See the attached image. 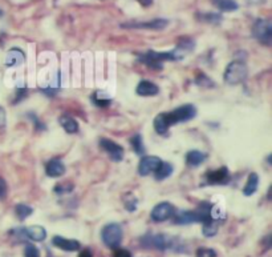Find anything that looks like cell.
Returning <instances> with one entry per match:
<instances>
[{"label": "cell", "instance_id": "8", "mask_svg": "<svg viewBox=\"0 0 272 257\" xmlns=\"http://www.w3.org/2000/svg\"><path fill=\"white\" fill-rule=\"evenodd\" d=\"M169 24L167 19H153L149 22H128L122 23L121 28H129V30H152V31H161L166 28Z\"/></svg>", "mask_w": 272, "mask_h": 257}, {"label": "cell", "instance_id": "20", "mask_svg": "<svg viewBox=\"0 0 272 257\" xmlns=\"http://www.w3.org/2000/svg\"><path fill=\"white\" fill-rule=\"evenodd\" d=\"M60 125L63 127L65 132L69 133V135H73V133L78 132V123L75 117H72L68 113H64L59 117Z\"/></svg>", "mask_w": 272, "mask_h": 257}, {"label": "cell", "instance_id": "16", "mask_svg": "<svg viewBox=\"0 0 272 257\" xmlns=\"http://www.w3.org/2000/svg\"><path fill=\"white\" fill-rule=\"evenodd\" d=\"M138 96H145V98H150V96H155L159 94V87L155 83L150 82V80H141L138 83L136 90Z\"/></svg>", "mask_w": 272, "mask_h": 257}, {"label": "cell", "instance_id": "12", "mask_svg": "<svg viewBox=\"0 0 272 257\" xmlns=\"http://www.w3.org/2000/svg\"><path fill=\"white\" fill-rule=\"evenodd\" d=\"M173 221L177 225H189V224L200 223L199 213L195 210H177L173 216Z\"/></svg>", "mask_w": 272, "mask_h": 257}, {"label": "cell", "instance_id": "41", "mask_svg": "<svg viewBox=\"0 0 272 257\" xmlns=\"http://www.w3.org/2000/svg\"><path fill=\"white\" fill-rule=\"evenodd\" d=\"M137 1H138L142 7H150V5L153 4V0H137Z\"/></svg>", "mask_w": 272, "mask_h": 257}, {"label": "cell", "instance_id": "6", "mask_svg": "<svg viewBox=\"0 0 272 257\" xmlns=\"http://www.w3.org/2000/svg\"><path fill=\"white\" fill-rule=\"evenodd\" d=\"M167 119L171 125L179 124V123H186L193 120L196 115V108L193 104H183L181 107L175 108L171 112H166Z\"/></svg>", "mask_w": 272, "mask_h": 257}, {"label": "cell", "instance_id": "28", "mask_svg": "<svg viewBox=\"0 0 272 257\" xmlns=\"http://www.w3.org/2000/svg\"><path fill=\"white\" fill-rule=\"evenodd\" d=\"M218 229H219V221L218 220H208L206 223H203V228H202V231H203V235L206 237H213L218 233Z\"/></svg>", "mask_w": 272, "mask_h": 257}, {"label": "cell", "instance_id": "40", "mask_svg": "<svg viewBox=\"0 0 272 257\" xmlns=\"http://www.w3.org/2000/svg\"><path fill=\"white\" fill-rule=\"evenodd\" d=\"M78 257H93V253H92L89 248L81 249L80 253H78Z\"/></svg>", "mask_w": 272, "mask_h": 257}, {"label": "cell", "instance_id": "26", "mask_svg": "<svg viewBox=\"0 0 272 257\" xmlns=\"http://www.w3.org/2000/svg\"><path fill=\"white\" fill-rule=\"evenodd\" d=\"M194 47H195V42L192 38L182 36V38L178 39V43H177V47L175 48L185 55V52H192Z\"/></svg>", "mask_w": 272, "mask_h": 257}, {"label": "cell", "instance_id": "43", "mask_svg": "<svg viewBox=\"0 0 272 257\" xmlns=\"http://www.w3.org/2000/svg\"><path fill=\"white\" fill-rule=\"evenodd\" d=\"M1 15H3V12H1V11H0V16H1Z\"/></svg>", "mask_w": 272, "mask_h": 257}, {"label": "cell", "instance_id": "2", "mask_svg": "<svg viewBox=\"0 0 272 257\" xmlns=\"http://www.w3.org/2000/svg\"><path fill=\"white\" fill-rule=\"evenodd\" d=\"M248 76V67L244 63V60H233L227 64L223 73L225 82L230 86H238L242 84Z\"/></svg>", "mask_w": 272, "mask_h": 257}, {"label": "cell", "instance_id": "37", "mask_svg": "<svg viewBox=\"0 0 272 257\" xmlns=\"http://www.w3.org/2000/svg\"><path fill=\"white\" fill-rule=\"evenodd\" d=\"M7 191H8V187H7V183L5 180L0 176V199H4L7 196Z\"/></svg>", "mask_w": 272, "mask_h": 257}, {"label": "cell", "instance_id": "36", "mask_svg": "<svg viewBox=\"0 0 272 257\" xmlns=\"http://www.w3.org/2000/svg\"><path fill=\"white\" fill-rule=\"evenodd\" d=\"M73 185L67 183V184H57L55 187V192L60 193V195H63V193H69L72 192Z\"/></svg>", "mask_w": 272, "mask_h": 257}, {"label": "cell", "instance_id": "35", "mask_svg": "<svg viewBox=\"0 0 272 257\" xmlns=\"http://www.w3.org/2000/svg\"><path fill=\"white\" fill-rule=\"evenodd\" d=\"M196 257H218V255L211 248H199L196 251Z\"/></svg>", "mask_w": 272, "mask_h": 257}, {"label": "cell", "instance_id": "1", "mask_svg": "<svg viewBox=\"0 0 272 257\" xmlns=\"http://www.w3.org/2000/svg\"><path fill=\"white\" fill-rule=\"evenodd\" d=\"M183 53L179 52L177 48L167 52H158L154 50H149L146 52H140L137 53L138 61L141 64L146 65L155 71H161L163 68V63L165 61H179L183 59Z\"/></svg>", "mask_w": 272, "mask_h": 257}, {"label": "cell", "instance_id": "23", "mask_svg": "<svg viewBox=\"0 0 272 257\" xmlns=\"http://www.w3.org/2000/svg\"><path fill=\"white\" fill-rule=\"evenodd\" d=\"M211 3L221 12H234L239 8V4L235 0H211Z\"/></svg>", "mask_w": 272, "mask_h": 257}, {"label": "cell", "instance_id": "29", "mask_svg": "<svg viewBox=\"0 0 272 257\" xmlns=\"http://www.w3.org/2000/svg\"><path fill=\"white\" fill-rule=\"evenodd\" d=\"M15 213H16V216L19 217L20 221H24L28 216L34 213V209H32V206H26V204H17L15 206Z\"/></svg>", "mask_w": 272, "mask_h": 257}, {"label": "cell", "instance_id": "21", "mask_svg": "<svg viewBox=\"0 0 272 257\" xmlns=\"http://www.w3.org/2000/svg\"><path fill=\"white\" fill-rule=\"evenodd\" d=\"M258 187H259V176L255 172H251L247 177V183L243 187V195L252 196L258 191Z\"/></svg>", "mask_w": 272, "mask_h": 257}, {"label": "cell", "instance_id": "39", "mask_svg": "<svg viewBox=\"0 0 272 257\" xmlns=\"http://www.w3.org/2000/svg\"><path fill=\"white\" fill-rule=\"evenodd\" d=\"M7 124V113L3 107H0V128H4Z\"/></svg>", "mask_w": 272, "mask_h": 257}, {"label": "cell", "instance_id": "15", "mask_svg": "<svg viewBox=\"0 0 272 257\" xmlns=\"http://www.w3.org/2000/svg\"><path fill=\"white\" fill-rule=\"evenodd\" d=\"M24 61H26V53L20 48L13 47L7 52V56H5L7 67H16V65L23 64Z\"/></svg>", "mask_w": 272, "mask_h": 257}, {"label": "cell", "instance_id": "33", "mask_svg": "<svg viewBox=\"0 0 272 257\" xmlns=\"http://www.w3.org/2000/svg\"><path fill=\"white\" fill-rule=\"evenodd\" d=\"M24 257H40V252L34 244H27L24 249Z\"/></svg>", "mask_w": 272, "mask_h": 257}, {"label": "cell", "instance_id": "42", "mask_svg": "<svg viewBox=\"0 0 272 257\" xmlns=\"http://www.w3.org/2000/svg\"><path fill=\"white\" fill-rule=\"evenodd\" d=\"M250 1H254V3H264V0H250Z\"/></svg>", "mask_w": 272, "mask_h": 257}, {"label": "cell", "instance_id": "25", "mask_svg": "<svg viewBox=\"0 0 272 257\" xmlns=\"http://www.w3.org/2000/svg\"><path fill=\"white\" fill-rule=\"evenodd\" d=\"M196 20L208 24H219L222 22V15L218 12H198L195 15Z\"/></svg>", "mask_w": 272, "mask_h": 257}, {"label": "cell", "instance_id": "31", "mask_svg": "<svg viewBox=\"0 0 272 257\" xmlns=\"http://www.w3.org/2000/svg\"><path fill=\"white\" fill-rule=\"evenodd\" d=\"M123 206L129 212H134L137 209V206H138V200L133 193H126L123 196Z\"/></svg>", "mask_w": 272, "mask_h": 257}, {"label": "cell", "instance_id": "7", "mask_svg": "<svg viewBox=\"0 0 272 257\" xmlns=\"http://www.w3.org/2000/svg\"><path fill=\"white\" fill-rule=\"evenodd\" d=\"M203 180L202 185H227L231 181V173H230L229 168L223 165L218 169L206 172Z\"/></svg>", "mask_w": 272, "mask_h": 257}, {"label": "cell", "instance_id": "32", "mask_svg": "<svg viewBox=\"0 0 272 257\" xmlns=\"http://www.w3.org/2000/svg\"><path fill=\"white\" fill-rule=\"evenodd\" d=\"M27 96H28V88H27V86L26 84H19L16 87V94H15V99L12 100V104L16 105L17 103L23 102Z\"/></svg>", "mask_w": 272, "mask_h": 257}, {"label": "cell", "instance_id": "14", "mask_svg": "<svg viewBox=\"0 0 272 257\" xmlns=\"http://www.w3.org/2000/svg\"><path fill=\"white\" fill-rule=\"evenodd\" d=\"M65 172H67L65 164L59 157H53L45 165V173L49 177H61L65 175Z\"/></svg>", "mask_w": 272, "mask_h": 257}, {"label": "cell", "instance_id": "4", "mask_svg": "<svg viewBox=\"0 0 272 257\" xmlns=\"http://www.w3.org/2000/svg\"><path fill=\"white\" fill-rule=\"evenodd\" d=\"M252 36L263 46L272 44V22L270 19H256L252 26Z\"/></svg>", "mask_w": 272, "mask_h": 257}, {"label": "cell", "instance_id": "5", "mask_svg": "<svg viewBox=\"0 0 272 257\" xmlns=\"http://www.w3.org/2000/svg\"><path fill=\"white\" fill-rule=\"evenodd\" d=\"M101 237L104 244L107 245L108 248L117 249L119 247V244H121V241H122V228L117 223L108 224V225L102 228Z\"/></svg>", "mask_w": 272, "mask_h": 257}, {"label": "cell", "instance_id": "22", "mask_svg": "<svg viewBox=\"0 0 272 257\" xmlns=\"http://www.w3.org/2000/svg\"><path fill=\"white\" fill-rule=\"evenodd\" d=\"M90 100L93 102L94 105L100 108H107L112 104V98L105 91H96L90 95Z\"/></svg>", "mask_w": 272, "mask_h": 257}, {"label": "cell", "instance_id": "3", "mask_svg": "<svg viewBox=\"0 0 272 257\" xmlns=\"http://www.w3.org/2000/svg\"><path fill=\"white\" fill-rule=\"evenodd\" d=\"M141 243L146 248H155L158 251H166V249H177V241L166 235H153L148 233L141 237Z\"/></svg>", "mask_w": 272, "mask_h": 257}, {"label": "cell", "instance_id": "10", "mask_svg": "<svg viewBox=\"0 0 272 257\" xmlns=\"http://www.w3.org/2000/svg\"><path fill=\"white\" fill-rule=\"evenodd\" d=\"M98 143H100V147H101L102 150L109 154V157H111L115 163L122 161L123 154H125L123 147H121L116 142L111 140V139H107V137H102V139H100V142Z\"/></svg>", "mask_w": 272, "mask_h": 257}, {"label": "cell", "instance_id": "24", "mask_svg": "<svg viewBox=\"0 0 272 257\" xmlns=\"http://www.w3.org/2000/svg\"><path fill=\"white\" fill-rule=\"evenodd\" d=\"M171 173H173V165L170 163H167V161H162L159 164V167L154 172V179L157 181H162L167 179V177H170Z\"/></svg>", "mask_w": 272, "mask_h": 257}, {"label": "cell", "instance_id": "18", "mask_svg": "<svg viewBox=\"0 0 272 257\" xmlns=\"http://www.w3.org/2000/svg\"><path fill=\"white\" fill-rule=\"evenodd\" d=\"M153 125H154V129H155V132H157L158 135H161V136L167 135V132H169V129H170L171 127L170 121H169V119H167V113H166V112L159 113V115L154 119Z\"/></svg>", "mask_w": 272, "mask_h": 257}, {"label": "cell", "instance_id": "9", "mask_svg": "<svg viewBox=\"0 0 272 257\" xmlns=\"http://www.w3.org/2000/svg\"><path fill=\"white\" fill-rule=\"evenodd\" d=\"M175 212H177V209H175V206L173 204L163 202L154 206L152 213H150V217H152L154 223H162V221H166V220L173 219Z\"/></svg>", "mask_w": 272, "mask_h": 257}, {"label": "cell", "instance_id": "19", "mask_svg": "<svg viewBox=\"0 0 272 257\" xmlns=\"http://www.w3.org/2000/svg\"><path fill=\"white\" fill-rule=\"evenodd\" d=\"M207 154H204V152H200V151H190V152H187L186 154V164L189 167L195 168L199 167L202 164L207 160Z\"/></svg>", "mask_w": 272, "mask_h": 257}, {"label": "cell", "instance_id": "38", "mask_svg": "<svg viewBox=\"0 0 272 257\" xmlns=\"http://www.w3.org/2000/svg\"><path fill=\"white\" fill-rule=\"evenodd\" d=\"M115 257H132V253L129 252L128 249L117 248L115 252Z\"/></svg>", "mask_w": 272, "mask_h": 257}, {"label": "cell", "instance_id": "13", "mask_svg": "<svg viewBox=\"0 0 272 257\" xmlns=\"http://www.w3.org/2000/svg\"><path fill=\"white\" fill-rule=\"evenodd\" d=\"M52 244L55 245L56 248L63 249L65 252H76L81 248V244L78 241L73 240V239H65L63 236H55L52 239Z\"/></svg>", "mask_w": 272, "mask_h": 257}, {"label": "cell", "instance_id": "17", "mask_svg": "<svg viewBox=\"0 0 272 257\" xmlns=\"http://www.w3.org/2000/svg\"><path fill=\"white\" fill-rule=\"evenodd\" d=\"M23 235L34 241H44L47 237V231L41 225H31L23 228Z\"/></svg>", "mask_w": 272, "mask_h": 257}, {"label": "cell", "instance_id": "27", "mask_svg": "<svg viewBox=\"0 0 272 257\" xmlns=\"http://www.w3.org/2000/svg\"><path fill=\"white\" fill-rule=\"evenodd\" d=\"M130 146H132L133 151L136 152L137 154L140 156H145V146H144V140H142V136L140 133H136L130 137Z\"/></svg>", "mask_w": 272, "mask_h": 257}, {"label": "cell", "instance_id": "30", "mask_svg": "<svg viewBox=\"0 0 272 257\" xmlns=\"http://www.w3.org/2000/svg\"><path fill=\"white\" fill-rule=\"evenodd\" d=\"M195 84L199 87H203V88H214L215 87V83L211 77H208L206 73L199 72L195 77Z\"/></svg>", "mask_w": 272, "mask_h": 257}, {"label": "cell", "instance_id": "34", "mask_svg": "<svg viewBox=\"0 0 272 257\" xmlns=\"http://www.w3.org/2000/svg\"><path fill=\"white\" fill-rule=\"evenodd\" d=\"M28 117H30L31 120L34 121L35 128H36V131H45V129H47L45 124H44L43 121L40 120V119H39L38 116L35 115V113H28Z\"/></svg>", "mask_w": 272, "mask_h": 257}, {"label": "cell", "instance_id": "11", "mask_svg": "<svg viewBox=\"0 0 272 257\" xmlns=\"http://www.w3.org/2000/svg\"><path fill=\"white\" fill-rule=\"evenodd\" d=\"M161 163L162 160L158 156H142L138 164V173L141 176H149L155 172Z\"/></svg>", "mask_w": 272, "mask_h": 257}]
</instances>
